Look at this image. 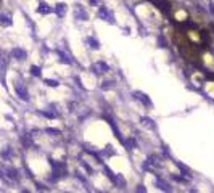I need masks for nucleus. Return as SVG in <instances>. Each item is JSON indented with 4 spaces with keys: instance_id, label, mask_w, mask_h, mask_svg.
<instances>
[{
    "instance_id": "obj_1",
    "label": "nucleus",
    "mask_w": 214,
    "mask_h": 193,
    "mask_svg": "<svg viewBox=\"0 0 214 193\" xmlns=\"http://www.w3.org/2000/svg\"><path fill=\"white\" fill-rule=\"evenodd\" d=\"M13 57H16L18 60H24L26 58V52L21 50V48H15V50H13Z\"/></svg>"
},
{
    "instance_id": "obj_2",
    "label": "nucleus",
    "mask_w": 214,
    "mask_h": 193,
    "mask_svg": "<svg viewBox=\"0 0 214 193\" xmlns=\"http://www.w3.org/2000/svg\"><path fill=\"white\" fill-rule=\"evenodd\" d=\"M16 92H18V95L21 96L23 100H28V93H26L24 87H21V85H16Z\"/></svg>"
},
{
    "instance_id": "obj_3",
    "label": "nucleus",
    "mask_w": 214,
    "mask_h": 193,
    "mask_svg": "<svg viewBox=\"0 0 214 193\" xmlns=\"http://www.w3.org/2000/svg\"><path fill=\"white\" fill-rule=\"evenodd\" d=\"M98 13H100V16L106 18V21H111V18H113V16H110V15H108V11H106L105 8H100V11H98Z\"/></svg>"
},
{
    "instance_id": "obj_4",
    "label": "nucleus",
    "mask_w": 214,
    "mask_h": 193,
    "mask_svg": "<svg viewBox=\"0 0 214 193\" xmlns=\"http://www.w3.org/2000/svg\"><path fill=\"white\" fill-rule=\"evenodd\" d=\"M0 24H2V26H10L11 21H10V18H7V16H0Z\"/></svg>"
},
{
    "instance_id": "obj_5",
    "label": "nucleus",
    "mask_w": 214,
    "mask_h": 193,
    "mask_svg": "<svg viewBox=\"0 0 214 193\" xmlns=\"http://www.w3.org/2000/svg\"><path fill=\"white\" fill-rule=\"evenodd\" d=\"M39 11H41V13H48V11H50V8H48L47 5H44V3H42V5H41V8H39Z\"/></svg>"
},
{
    "instance_id": "obj_6",
    "label": "nucleus",
    "mask_w": 214,
    "mask_h": 193,
    "mask_svg": "<svg viewBox=\"0 0 214 193\" xmlns=\"http://www.w3.org/2000/svg\"><path fill=\"white\" fill-rule=\"evenodd\" d=\"M57 13H58V15H64V5H63V3H61V5H58Z\"/></svg>"
},
{
    "instance_id": "obj_7",
    "label": "nucleus",
    "mask_w": 214,
    "mask_h": 193,
    "mask_svg": "<svg viewBox=\"0 0 214 193\" xmlns=\"http://www.w3.org/2000/svg\"><path fill=\"white\" fill-rule=\"evenodd\" d=\"M31 73H32L34 76H39V74H41V71H39L37 66H32V68H31Z\"/></svg>"
},
{
    "instance_id": "obj_8",
    "label": "nucleus",
    "mask_w": 214,
    "mask_h": 193,
    "mask_svg": "<svg viewBox=\"0 0 214 193\" xmlns=\"http://www.w3.org/2000/svg\"><path fill=\"white\" fill-rule=\"evenodd\" d=\"M47 84H48V85H52V87H55V85H57V82H55V80H47Z\"/></svg>"
}]
</instances>
